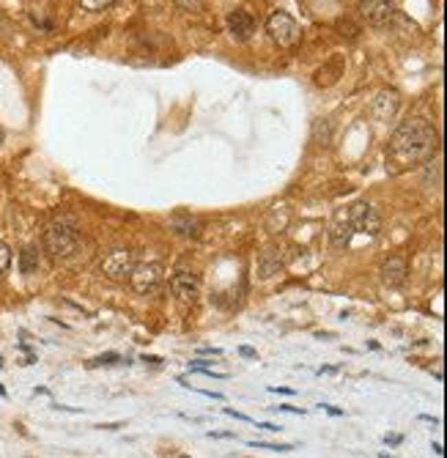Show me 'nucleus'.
<instances>
[{
	"instance_id": "nucleus-1",
	"label": "nucleus",
	"mask_w": 447,
	"mask_h": 458,
	"mask_svg": "<svg viewBox=\"0 0 447 458\" xmlns=\"http://www.w3.org/2000/svg\"><path fill=\"white\" fill-rule=\"evenodd\" d=\"M437 149H439V138H437L434 127L423 118H409L395 129L387 160L398 168H406V165L428 162L437 154Z\"/></svg>"
},
{
	"instance_id": "nucleus-2",
	"label": "nucleus",
	"mask_w": 447,
	"mask_h": 458,
	"mask_svg": "<svg viewBox=\"0 0 447 458\" xmlns=\"http://www.w3.org/2000/svg\"><path fill=\"white\" fill-rule=\"evenodd\" d=\"M80 244V230L72 220H58L52 223L47 233H44V250L52 255V258H66L77 250Z\"/></svg>"
},
{
	"instance_id": "nucleus-3",
	"label": "nucleus",
	"mask_w": 447,
	"mask_h": 458,
	"mask_svg": "<svg viewBox=\"0 0 447 458\" xmlns=\"http://www.w3.org/2000/svg\"><path fill=\"white\" fill-rule=\"evenodd\" d=\"M266 30H269V36L274 39V44H280V47H285V50H294V47L302 41V28H299V22H296L291 14H285V11L269 14Z\"/></svg>"
},
{
	"instance_id": "nucleus-4",
	"label": "nucleus",
	"mask_w": 447,
	"mask_h": 458,
	"mask_svg": "<svg viewBox=\"0 0 447 458\" xmlns=\"http://www.w3.org/2000/svg\"><path fill=\"white\" fill-rule=\"evenodd\" d=\"M135 266H138V252H132V250H113L102 261V274L110 277V280H127Z\"/></svg>"
},
{
	"instance_id": "nucleus-5",
	"label": "nucleus",
	"mask_w": 447,
	"mask_h": 458,
	"mask_svg": "<svg viewBox=\"0 0 447 458\" xmlns=\"http://www.w3.org/2000/svg\"><path fill=\"white\" fill-rule=\"evenodd\" d=\"M349 220H351V228L357 233H365V236H376L382 230V220H379L376 209L365 201H360L349 209Z\"/></svg>"
},
{
	"instance_id": "nucleus-6",
	"label": "nucleus",
	"mask_w": 447,
	"mask_h": 458,
	"mask_svg": "<svg viewBox=\"0 0 447 458\" xmlns=\"http://www.w3.org/2000/svg\"><path fill=\"white\" fill-rule=\"evenodd\" d=\"M162 283V266L160 263H138L129 274V285L138 291V294H151L157 291Z\"/></svg>"
},
{
	"instance_id": "nucleus-7",
	"label": "nucleus",
	"mask_w": 447,
	"mask_h": 458,
	"mask_svg": "<svg viewBox=\"0 0 447 458\" xmlns=\"http://www.w3.org/2000/svg\"><path fill=\"white\" fill-rule=\"evenodd\" d=\"M360 14L373 28H384L395 17V0H360Z\"/></svg>"
},
{
	"instance_id": "nucleus-8",
	"label": "nucleus",
	"mask_w": 447,
	"mask_h": 458,
	"mask_svg": "<svg viewBox=\"0 0 447 458\" xmlns=\"http://www.w3.org/2000/svg\"><path fill=\"white\" fill-rule=\"evenodd\" d=\"M171 291H173L182 302H195L198 294H201V280H198L195 272L182 269V272H176L173 280H171Z\"/></svg>"
},
{
	"instance_id": "nucleus-9",
	"label": "nucleus",
	"mask_w": 447,
	"mask_h": 458,
	"mask_svg": "<svg viewBox=\"0 0 447 458\" xmlns=\"http://www.w3.org/2000/svg\"><path fill=\"white\" fill-rule=\"evenodd\" d=\"M228 30H230V36H233L236 41H247V39L255 33V19H252V14L244 11V8L230 11V14H228Z\"/></svg>"
},
{
	"instance_id": "nucleus-10",
	"label": "nucleus",
	"mask_w": 447,
	"mask_h": 458,
	"mask_svg": "<svg viewBox=\"0 0 447 458\" xmlns=\"http://www.w3.org/2000/svg\"><path fill=\"white\" fill-rule=\"evenodd\" d=\"M354 236V228H351V220H349V209H338L332 223H329V241L335 247H349Z\"/></svg>"
},
{
	"instance_id": "nucleus-11",
	"label": "nucleus",
	"mask_w": 447,
	"mask_h": 458,
	"mask_svg": "<svg viewBox=\"0 0 447 458\" xmlns=\"http://www.w3.org/2000/svg\"><path fill=\"white\" fill-rule=\"evenodd\" d=\"M406 274H409V269H406V261L401 255H393V258H387L382 263V280L390 288H401L406 283Z\"/></svg>"
},
{
	"instance_id": "nucleus-12",
	"label": "nucleus",
	"mask_w": 447,
	"mask_h": 458,
	"mask_svg": "<svg viewBox=\"0 0 447 458\" xmlns=\"http://www.w3.org/2000/svg\"><path fill=\"white\" fill-rule=\"evenodd\" d=\"M280 266H283V258H280V252H277L274 247H266V250L261 252V258H258V274L266 280V277L277 274V272H280Z\"/></svg>"
},
{
	"instance_id": "nucleus-13",
	"label": "nucleus",
	"mask_w": 447,
	"mask_h": 458,
	"mask_svg": "<svg viewBox=\"0 0 447 458\" xmlns=\"http://www.w3.org/2000/svg\"><path fill=\"white\" fill-rule=\"evenodd\" d=\"M395 107H398V94H395V91H382V94L376 96V102H373V113H376V118H382V121H387V118L395 113Z\"/></svg>"
},
{
	"instance_id": "nucleus-14",
	"label": "nucleus",
	"mask_w": 447,
	"mask_h": 458,
	"mask_svg": "<svg viewBox=\"0 0 447 458\" xmlns=\"http://www.w3.org/2000/svg\"><path fill=\"white\" fill-rule=\"evenodd\" d=\"M19 269H22V274H33V272L39 269V252H36V247H25V250H22V255H19Z\"/></svg>"
},
{
	"instance_id": "nucleus-15",
	"label": "nucleus",
	"mask_w": 447,
	"mask_h": 458,
	"mask_svg": "<svg viewBox=\"0 0 447 458\" xmlns=\"http://www.w3.org/2000/svg\"><path fill=\"white\" fill-rule=\"evenodd\" d=\"M338 74H340V66L335 63V66H327V69H318L316 72V83L318 85H332L335 80H338Z\"/></svg>"
},
{
	"instance_id": "nucleus-16",
	"label": "nucleus",
	"mask_w": 447,
	"mask_h": 458,
	"mask_svg": "<svg viewBox=\"0 0 447 458\" xmlns=\"http://www.w3.org/2000/svg\"><path fill=\"white\" fill-rule=\"evenodd\" d=\"M116 0H80V6H83V11H91V14H96V11H105V8H110Z\"/></svg>"
},
{
	"instance_id": "nucleus-17",
	"label": "nucleus",
	"mask_w": 447,
	"mask_h": 458,
	"mask_svg": "<svg viewBox=\"0 0 447 458\" xmlns=\"http://www.w3.org/2000/svg\"><path fill=\"white\" fill-rule=\"evenodd\" d=\"M250 448H263V450H272V453H288L294 450L291 445H269V442H247Z\"/></svg>"
},
{
	"instance_id": "nucleus-18",
	"label": "nucleus",
	"mask_w": 447,
	"mask_h": 458,
	"mask_svg": "<svg viewBox=\"0 0 447 458\" xmlns=\"http://www.w3.org/2000/svg\"><path fill=\"white\" fill-rule=\"evenodd\" d=\"M176 6H182L184 11H204L206 8V0H176Z\"/></svg>"
},
{
	"instance_id": "nucleus-19",
	"label": "nucleus",
	"mask_w": 447,
	"mask_h": 458,
	"mask_svg": "<svg viewBox=\"0 0 447 458\" xmlns=\"http://www.w3.org/2000/svg\"><path fill=\"white\" fill-rule=\"evenodd\" d=\"M116 362H121V354H116V351H107L94 360V365H116Z\"/></svg>"
},
{
	"instance_id": "nucleus-20",
	"label": "nucleus",
	"mask_w": 447,
	"mask_h": 458,
	"mask_svg": "<svg viewBox=\"0 0 447 458\" xmlns=\"http://www.w3.org/2000/svg\"><path fill=\"white\" fill-rule=\"evenodd\" d=\"M8 263H11V250H8V247L0 241V274L8 269Z\"/></svg>"
},
{
	"instance_id": "nucleus-21",
	"label": "nucleus",
	"mask_w": 447,
	"mask_h": 458,
	"mask_svg": "<svg viewBox=\"0 0 447 458\" xmlns=\"http://www.w3.org/2000/svg\"><path fill=\"white\" fill-rule=\"evenodd\" d=\"M209 437L212 439H233L236 434H230V431H209Z\"/></svg>"
},
{
	"instance_id": "nucleus-22",
	"label": "nucleus",
	"mask_w": 447,
	"mask_h": 458,
	"mask_svg": "<svg viewBox=\"0 0 447 458\" xmlns=\"http://www.w3.org/2000/svg\"><path fill=\"white\" fill-rule=\"evenodd\" d=\"M225 415H228V417H236V420H241V423H252L247 415H239L236 409H225Z\"/></svg>"
},
{
	"instance_id": "nucleus-23",
	"label": "nucleus",
	"mask_w": 447,
	"mask_h": 458,
	"mask_svg": "<svg viewBox=\"0 0 447 458\" xmlns=\"http://www.w3.org/2000/svg\"><path fill=\"white\" fill-rule=\"evenodd\" d=\"M258 428H263V431H269V434L283 431V426H274V423H258Z\"/></svg>"
},
{
	"instance_id": "nucleus-24",
	"label": "nucleus",
	"mask_w": 447,
	"mask_h": 458,
	"mask_svg": "<svg viewBox=\"0 0 447 458\" xmlns=\"http://www.w3.org/2000/svg\"><path fill=\"white\" fill-rule=\"evenodd\" d=\"M277 412H291V415H305L302 409H296V406H274Z\"/></svg>"
},
{
	"instance_id": "nucleus-25",
	"label": "nucleus",
	"mask_w": 447,
	"mask_h": 458,
	"mask_svg": "<svg viewBox=\"0 0 447 458\" xmlns=\"http://www.w3.org/2000/svg\"><path fill=\"white\" fill-rule=\"evenodd\" d=\"M384 442H387V445H401V442H404V437H398V434H393V437H390V434H387V437H384Z\"/></svg>"
},
{
	"instance_id": "nucleus-26",
	"label": "nucleus",
	"mask_w": 447,
	"mask_h": 458,
	"mask_svg": "<svg viewBox=\"0 0 447 458\" xmlns=\"http://www.w3.org/2000/svg\"><path fill=\"white\" fill-rule=\"evenodd\" d=\"M239 354H241V357H258V354H255V349H250V346H241V349H239Z\"/></svg>"
},
{
	"instance_id": "nucleus-27",
	"label": "nucleus",
	"mask_w": 447,
	"mask_h": 458,
	"mask_svg": "<svg viewBox=\"0 0 447 458\" xmlns=\"http://www.w3.org/2000/svg\"><path fill=\"white\" fill-rule=\"evenodd\" d=\"M321 409H324V412H329L332 417H340V415H343V409H338V406H321Z\"/></svg>"
},
{
	"instance_id": "nucleus-28",
	"label": "nucleus",
	"mask_w": 447,
	"mask_h": 458,
	"mask_svg": "<svg viewBox=\"0 0 447 458\" xmlns=\"http://www.w3.org/2000/svg\"><path fill=\"white\" fill-rule=\"evenodd\" d=\"M102 431H116V428H121V423H107V426H99Z\"/></svg>"
},
{
	"instance_id": "nucleus-29",
	"label": "nucleus",
	"mask_w": 447,
	"mask_h": 458,
	"mask_svg": "<svg viewBox=\"0 0 447 458\" xmlns=\"http://www.w3.org/2000/svg\"><path fill=\"white\" fill-rule=\"evenodd\" d=\"M143 362H151V365H160L162 360H160V357H149V354H146V357H143Z\"/></svg>"
},
{
	"instance_id": "nucleus-30",
	"label": "nucleus",
	"mask_w": 447,
	"mask_h": 458,
	"mask_svg": "<svg viewBox=\"0 0 447 458\" xmlns=\"http://www.w3.org/2000/svg\"><path fill=\"white\" fill-rule=\"evenodd\" d=\"M420 420H426V423H439L437 417H431V415H420Z\"/></svg>"
},
{
	"instance_id": "nucleus-31",
	"label": "nucleus",
	"mask_w": 447,
	"mask_h": 458,
	"mask_svg": "<svg viewBox=\"0 0 447 458\" xmlns=\"http://www.w3.org/2000/svg\"><path fill=\"white\" fill-rule=\"evenodd\" d=\"M0 146H3V127H0Z\"/></svg>"
},
{
	"instance_id": "nucleus-32",
	"label": "nucleus",
	"mask_w": 447,
	"mask_h": 458,
	"mask_svg": "<svg viewBox=\"0 0 447 458\" xmlns=\"http://www.w3.org/2000/svg\"><path fill=\"white\" fill-rule=\"evenodd\" d=\"M379 458H390V456H384V453H382V456H379Z\"/></svg>"
}]
</instances>
